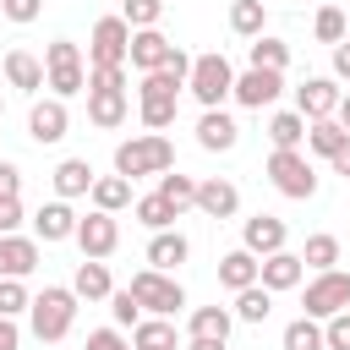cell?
I'll return each instance as SVG.
<instances>
[{
	"mask_svg": "<svg viewBox=\"0 0 350 350\" xmlns=\"http://www.w3.org/2000/svg\"><path fill=\"white\" fill-rule=\"evenodd\" d=\"M27 323H33V339L38 345H60L77 323V290L71 284H44L27 306Z\"/></svg>",
	"mask_w": 350,
	"mask_h": 350,
	"instance_id": "6da1fadb",
	"label": "cell"
},
{
	"mask_svg": "<svg viewBox=\"0 0 350 350\" xmlns=\"http://www.w3.org/2000/svg\"><path fill=\"white\" fill-rule=\"evenodd\" d=\"M164 170H175V142L164 131H142V137H126L115 148V175H126V180L164 175Z\"/></svg>",
	"mask_w": 350,
	"mask_h": 350,
	"instance_id": "7a4b0ae2",
	"label": "cell"
},
{
	"mask_svg": "<svg viewBox=\"0 0 350 350\" xmlns=\"http://www.w3.org/2000/svg\"><path fill=\"white\" fill-rule=\"evenodd\" d=\"M191 98L202 109H224V98H235V66L213 49V55H191V77H186Z\"/></svg>",
	"mask_w": 350,
	"mask_h": 350,
	"instance_id": "3957f363",
	"label": "cell"
},
{
	"mask_svg": "<svg viewBox=\"0 0 350 350\" xmlns=\"http://www.w3.org/2000/svg\"><path fill=\"white\" fill-rule=\"evenodd\" d=\"M268 180H273V191L290 197V202L317 197V170H312V159H306L301 148H273V153H268Z\"/></svg>",
	"mask_w": 350,
	"mask_h": 350,
	"instance_id": "277c9868",
	"label": "cell"
},
{
	"mask_svg": "<svg viewBox=\"0 0 350 350\" xmlns=\"http://www.w3.org/2000/svg\"><path fill=\"white\" fill-rule=\"evenodd\" d=\"M44 71H49V98L88 93V66H82V49L71 38H49L44 44Z\"/></svg>",
	"mask_w": 350,
	"mask_h": 350,
	"instance_id": "5b68a950",
	"label": "cell"
},
{
	"mask_svg": "<svg viewBox=\"0 0 350 350\" xmlns=\"http://www.w3.org/2000/svg\"><path fill=\"white\" fill-rule=\"evenodd\" d=\"M126 290L142 301V312H148V317H175V312L186 306V290H180V279H175V273H159V268H137Z\"/></svg>",
	"mask_w": 350,
	"mask_h": 350,
	"instance_id": "8992f818",
	"label": "cell"
},
{
	"mask_svg": "<svg viewBox=\"0 0 350 350\" xmlns=\"http://www.w3.org/2000/svg\"><path fill=\"white\" fill-rule=\"evenodd\" d=\"M306 317H317V323H328V317H339V312H350V273L345 268H328V273H312V284H306Z\"/></svg>",
	"mask_w": 350,
	"mask_h": 350,
	"instance_id": "52a82bcc",
	"label": "cell"
},
{
	"mask_svg": "<svg viewBox=\"0 0 350 350\" xmlns=\"http://www.w3.org/2000/svg\"><path fill=\"white\" fill-rule=\"evenodd\" d=\"M131 55V22L126 16H98L88 33V66H126Z\"/></svg>",
	"mask_w": 350,
	"mask_h": 350,
	"instance_id": "ba28073f",
	"label": "cell"
},
{
	"mask_svg": "<svg viewBox=\"0 0 350 350\" xmlns=\"http://www.w3.org/2000/svg\"><path fill=\"white\" fill-rule=\"evenodd\" d=\"M77 246H82V257H93V262H104L115 246H120V219L115 213H88L82 224H77Z\"/></svg>",
	"mask_w": 350,
	"mask_h": 350,
	"instance_id": "9c48e42d",
	"label": "cell"
},
{
	"mask_svg": "<svg viewBox=\"0 0 350 350\" xmlns=\"http://www.w3.org/2000/svg\"><path fill=\"white\" fill-rule=\"evenodd\" d=\"M284 241H290V224H284L279 213H252V219L241 224V246H246L252 257H273V252H284Z\"/></svg>",
	"mask_w": 350,
	"mask_h": 350,
	"instance_id": "30bf717a",
	"label": "cell"
},
{
	"mask_svg": "<svg viewBox=\"0 0 350 350\" xmlns=\"http://www.w3.org/2000/svg\"><path fill=\"white\" fill-rule=\"evenodd\" d=\"M66 131H71V109H66V98H38V104L27 109V137H33L38 148L60 142Z\"/></svg>",
	"mask_w": 350,
	"mask_h": 350,
	"instance_id": "8fae6325",
	"label": "cell"
},
{
	"mask_svg": "<svg viewBox=\"0 0 350 350\" xmlns=\"http://www.w3.org/2000/svg\"><path fill=\"white\" fill-rule=\"evenodd\" d=\"M170 60H175V44H170L159 27L131 33V55H126V66H131V71H142V77H148V71H164Z\"/></svg>",
	"mask_w": 350,
	"mask_h": 350,
	"instance_id": "7c38bea8",
	"label": "cell"
},
{
	"mask_svg": "<svg viewBox=\"0 0 350 350\" xmlns=\"http://www.w3.org/2000/svg\"><path fill=\"white\" fill-rule=\"evenodd\" d=\"M284 93V71H257V66H246L241 77H235V104L241 109H262V104H273Z\"/></svg>",
	"mask_w": 350,
	"mask_h": 350,
	"instance_id": "4fadbf2b",
	"label": "cell"
},
{
	"mask_svg": "<svg viewBox=\"0 0 350 350\" xmlns=\"http://www.w3.org/2000/svg\"><path fill=\"white\" fill-rule=\"evenodd\" d=\"M339 98H345V93H339L334 77H306V82L295 88V109H301L306 120H328V115L339 109Z\"/></svg>",
	"mask_w": 350,
	"mask_h": 350,
	"instance_id": "5bb4252c",
	"label": "cell"
},
{
	"mask_svg": "<svg viewBox=\"0 0 350 350\" xmlns=\"http://www.w3.org/2000/svg\"><path fill=\"white\" fill-rule=\"evenodd\" d=\"M77 213H71V202H44L38 213H33V241H77Z\"/></svg>",
	"mask_w": 350,
	"mask_h": 350,
	"instance_id": "9a60e30c",
	"label": "cell"
},
{
	"mask_svg": "<svg viewBox=\"0 0 350 350\" xmlns=\"http://www.w3.org/2000/svg\"><path fill=\"white\" fill-rule=\"evenodd\" d=\"M219 284L224 290H252V284H262V257H252L246 246H235V252H224L219 257Z\"/></svg>",
	"mask_w": 350,
	"mask_h": 350,
	"instance_id": "2e32d148",
	"label": "cell"
},
{
	"mask_svg": "<svg viewBox=\"0 0 350 350\" xmlns=\"http://www.w3.org/2000/svg\"><path fill=\"white\" fill-rule=\"evenodd\" d=\"M235 142H241L235 115H224V109H202V120H197V148H208V153H230Z\"/></svg>",
	"mask_w": 350,
	"mask_h": 350,
	"instance_id": "e0dca14e",
	"label": "cell"
},
{
	"mask_svg": "<svg viewBox=\"0 0 350 350\" xmlns=\"http://www.w3.org/2000/svg\"><path fill=\"white\" fill-rule=\"evenodd\" d=\"M197 208H202L208 219H235V213H241V191H235V180H219V175L197 180Z\"/></svg>",
	"mask_w": 350,
	"mask_h": 350,
	"instance_id": "ac0fdd59",
	"label": "cell"
},
{
	"mask_svg": "<svg viewBox=\"0 0 350 350\" xmlns=\"http://www.w3.org/2000/svg\"><path fill=\"white\" fill-rule=\"evenodd\" d=\"M38 268V241L33 235H0V279H27Z\"/></svg>",
	"mask_w": 350,
	"mask_h": 350,
	"instance_id": "d6986e66",
	"label": "cell"
},
{
	"mask_svg": "<svg viewBox=\"0 0 350 350\" xmlns=\"http://www.w3.org/2000/svg\"><path fill=\"white\" fill-rule=\"evenodd\" d=\"M5 82H11L16 93H38V88H49V71H44V60H38V55L11 49V55H5Z\"/></svg>",
	"mask_w": 350,
	"mask_h": 350,
	"instance_id": "ffe728a7",
	"label": "cell"
},
{
	"mask_svg": "<svg viewBox=\"0 0 350 350\" xmlns=\"http://www.w3.org/2000/svg\"><path fill=\"white\" fill-rule=\"evenodd\" d=\"M186 257H191V241H186L180 230H159V235L148 241V268H159V273H175Z\"/></svg>",
	"mask_w": 350,
	"mask_h": 350,
	"instance_id": "44dd1931",
	"label": "cell"
},
{
	"mask_svg": "<svg viewBox=\"0 0 350 350\" xmlns=\"http://www.w3.org/2000/svg\"><path fill=\"white\" fill-rule=\"evenodd\" d=\"M71 290H77V301H109V295H115L109 262H93V257H82V262H77V273H71Z\"/></svg>",
	"mask_w": 350,
	"mask_h": 350,
	"instance_id": "7402d4cb",
	"label": "cell"
},
{
	"mask_svg": "<svg viewBox=\"0 0 350 350\" xmlns=\"http://www.w3.org/2000/svg\"><path fill=\"white\" fill-rule=\"evenodd\" d=\"M93 180H98V175H93V164H88V159H60V164H55V197H60V202L88 197V191H93Z\"/></svg>",
	"mask_w": 350,
	"mask_h": 350,
	"instance_id": "603a6c76",
	"label": "cell"
},
{
	"mask_svg": "<svg viewBox=\"0 0 350 350\" xmlns=\"http://www.w3.org/2000/svg\"><path fill=\"white\" fill-rule=\"evenodd\" d=\"M306 279V262H301V252H273V257H262V284L279 295V290H295Z\"/></svg>",
	"mask_w": 350,
	"mask_h": 350,
	"instance_id": "cb8c5ba5",
	"label": "cell"
},
{
	"mask_svg": "<svg viewBox=\"0 0 350 350\" xmlns=\"http://www.w3.org/2000/svg\"><path fill=\"white\" fill-rule=\"evenodd\" d=\"M306 148H312L317 159H328V164H334V159L350 148V131H345L334 115H328V120H306Z\"/></svg>",
	"mask_w": 350,
	"mask_h": 350,
	"instance_id": "d4e9b609",
	"label": "cell"
},
{
	"mask_svg": "<svg viewBox=\"0 0 350 350\" xmlns=\"http://www.w3.org/2000/svg\"><path fill=\"white\" fill-rule=\"evenodd\" d=\"M131 350H180V328L170 317H142L131 328Z\"/></svg>",
	"mask_w": 350,
	"mask_h": 350,
	"instance_id": "484cf974",
	"label": "cell"
},
{
	"mask_svg": "<svg viewBox=\"0 0 350 350\" xmlns=\"http://www.w3.org/2000/svg\"><path fill=\"white\" fill-rule=\"evenodd\" d=\"M126 115H131V98H126V93H88V120H93L98 131L126 126Z\"/></svg>",
	"mask_w": 350,
	"mask_h": 350,
	"instance_id": "4316f807",
	"label": "cell"
},
{
	"mask_svg": "<svg viewBox=\"0 0 350 350\" xmlns=\"http://www.w3.org/2000/svg\"><path fill=\"white\" fill-rule=\"evenodd\" d=\"M88 197H93V208H98V213H120V208H131V202H137L126 175H98Z\"/></svg>",
	"mask_w": 350,
	"mask_h": 350,
	"instance_id": "83f0119b",
	"label": "cell"
},
{
	"mask_svg": "<svg viewBox=\"0 0 350 350\" xmlns=\"http://www.w3.org/2000/svg\"><path fill=\"white\" fill-rule=\"evenodd\" d=\"M230 328H235V312L230 306H197L191 323H186L191 339H230Z\"/></svg>",
	"mask_w": 350,
	"mask_h": 350,
	"instance_id": "f1b7e54d",
	"label": "cell"
},
{
	"mask_svg": "<svg viewBox=\"0 0 350 350\" xmlns=\"http://www.w3.org/2000/svg\"><path fill=\"white\" fill-rule=\"evenodd\" d=\"M246 60H252L257 71H284V66H290V44L262 33V38H252V44H246Z\"/></svg>",
	"mask_w": 350,
	"mask_h": 350,
	"instance_id": "f546056e",
	"label": "cell"
},
{
	"mask_svg": "<svg viewBox=\"0 0 350 350\" xmlns=\"http://www.w3.org/2000/svg\"><path fill=\"white\" fill-rule=\"evenodd\" d=\"M268 142H273V148H301V142H306V115H301V109H279V115L268 120Z\"/></svg>",
	"mask_w": 350,
	"mask_h": 350,
	"instance_id": "4dcf8cb0",
	"label": "cell"
},
{
	"mask_svg": "<svg viewBox=\"0 0 350 350\" xmlns=\"http://www.w3.org/2000/svg\"><path fill=\"white\" fill-rule=\"evenodd\" d=\"M131 213H137V224H148L153 235H159V230H170V224L180 219V208H175V202H164L159 191H153V197H137V202H131Z\"/></svg>",
	"mask_w": 350,
	"mask_h": 350,
	"instance_id": "1f68e13d",
	"label": "cell"
},
{
	"mask_svg": "<svg viewBox=\"0 0 350 350\" xmlns=\"http://www.w3.org/2000/svg\"><path fill=\"white\" fill-rule=\"evenodd\" d=\"M262 27H268V5H262V0H235V5H230V33L262 38Z\"/></svg>",
	"mask_w": 350,
	"mask_h": 350,
	"instance_id": "d6a6232c",
	"label": "cell"
},
{
	"mask_svg": "<svg viewBox=\"0 0 350 350\" xmlns=\"http://www.w3.org/2000/svg\"><path fill=\"white\" fill-rule=\"evenodd\" d=\"M230 312H235L241 323H268V312H273V290H268V284H252V290L235 295Z\"/></svg>",
	"mask_w": 350,
	"mask_h": 350,
	"instance_id": "836d02e7",
	"label": "cell"
},
{
	"mask_svg": "<svg viewBox=\"0 0 350 350\" xmlns=\"http://www.w3.org/2000/svg\"><path fill=\"white\" fill-rule=\"evenodd\" d=\"M159 197H164V202H175V208L186 213V208H197V180H191V175H180V170H164V175H159Z\"/></svg>",
	"mask_w": 350,
	"mask_h": 350,
	"instance_id": "e575fe53",
	"label": "cell"
},
{
	"mask_svg": "<svg viewBox=\"0 0 350 350\" xmlns=\"http://www.w3.org/2000/svg\"><path fill=\"white\" fill-rule=\"evenodd\" d=\"M301 262H306L312 273H328V268H339V235H306V252H301Z\"/></svg>",
	"mask_w": 350,
	"mask_h": 350,
	"instance_id": "d590c367",
	"label": "cell"
},
{
	"mask_svg": "<svg viewBox=\"0 0 350 350\" xmlns=\"http://www.w3.org/2000/svg\"><path fill=\"white\" fill-rule=\"evenodd\" d=\"M284 350H328L323 323H317V317H295V323L284 328Z\"/></svg>",
	"mask_w": 350,
	"mask_h": 350,
	"instance_id": "8d00e7d4",
	"label": "cell"
},
{
	"mask_svg": "<svg viewBox=\"0 0 350 350\" xmlns=\"http://www.w3.org/2000/svg\"><path fill=\"white\" fill-rule=\"evenodd\" d=\"M312 33H317V44H328V49H334V44H345L350 16H345L339 5H323V11H317V22H312Z\"/></svg>",
	"mask_w": 350,
	"mask_h": 350,
	"instance_id": "74e56055",
	"label": "cell"
},
{
	"mask_svg": "<svg viewBox=\"0 0 350 350\" xmlns=\"http://www.w3.org/2000/svg\"><path fill=\"white\" fill-rule=\"evenodd\" d=\"M109 317H115V328H137L148 312H142V301H137L131 290H115V295H109Z\"/></svg>",
	"mask_w": 350,
	"mask_h": 350,
	"instance_id": "f35d334b",
	"label": "cell"
},
{
	"mask_svg": "<svg viewBox=\"0 0 350 350\" xmlns=\"http://www.w3.org/2000/svg\"><path fill=\"white\" fill-rule=\"evenodd\" d=\"M120 16L131 22V33H142V27H159V16H164V0H126V5H120Z\"/></svg>",
	"mask_w": 350,
	"mask_h": 350,
	"instance_id": "ab89813d",
	"label": "cell"
},
{
	"mask_svg": "<svg viewBox=\"0 0 350 350\" xmlns=\"http://www.w3.org/2000/svg\"><path fill=\"white\" fill-rule=\"evenodd\" d=\"M88 93H126V66H88Z\"/></svg>",
	"mask_w": 350,
	"mask_h": 350,
	"instance_id": "60d3db41",
	"label": "cell"
},
{
	"mask_svg": "<svg viewBox=\"0 0 350 350\" xmlns=\"http://www.w3.org/2000/svg\"><path fill=\"white\" fill-rule=\"evenodd\" d=\"M27 306H33L27 284H22V279H0V317H22Z\"/></svg>",
	"mask_w": 350,
	"mask_h": 350,
	"instance_id": "b9f144b4",
	"label": "cell"
},
{
	"mask_svg": "<svg viewBox=\"0 0 350 350\" xmlns=\"http://www.w3.org/2000/svg\"><path fill=\"white\" fill-rule=\"evenodd\" d=\"M0 11L16 22V27H27V22H38V11H44V0H0Z\"/></svg>",
	"mask_w": 350,
	"mask_h": 350,
	"instance_id": "7bdbcfd3",
	"label": "cell"
},
{
	"mask_svg": "<svg viewBox=\"0 0 350 350\" xmlns=\"http://www.w3.org/2000/svg\"><path fill=\"white\" fill-rule=\"evenodd\" d=\"M323 339H328V350H350V312L328 317V323H323Z\"/></svg>",
	"mask_w": 350,
	"mask_h": 350,
	"instance_id": "ee69618b",
	"label": "cell"
},
{
	"mask_svg": "<svg viewBox=\"0 0 350 350\" xmlns=\"http://www.w3.org/2000/svg\"><path fill=\"white\" fill-rule=\"evenodd\" d=\"M88 350H131V339L120 328H93L88 334Z\"/></svg>",
	"mask_w": 350,
	"mask_h": 350,
	"instance_id": "f6af8a7d",
	"label": "cell"
},
{
	"mask_svg": "<svg viewBox=\"0 0 350 350\" xmlns=\"http://www.w3.org/2000/svg\"><path fill=\"white\" fill-rule=\"evenodd\" d=\"M22 224V197H0V235H16Z\"/></svg>",
	"mask_w": 350,
	"mask_h": 350,
	"instance_id": "bcb514c9",
	"label": "cell"
},
{
	"mask_svg": "<svg viewBox=\"0 0 350 350\" xmlns=\"http://www.w3.org/2000/svg\"><path fill=\"white\" fill-rule=\"evenodd\" d=\"M0 197H22V170L11 159H0Z\"/></svg>",
	"mask_w": 350,
	"mask_h": 350,
	"instance_id": "7dc6e473",
	"label": "cell"
},
{
	"mask_svg": "<svg viewBox=\"0 0 350 350\" xmlns=\"http://www.w3.org/2000/svg\"><path fill=\"white\" fill-rule=\"evenodd\" d=\"M334 77H339V82H350V38H345V44H334Z\"/></svg>",
	"mask_w": 350,
	"mask_h": 350,
	"instance_id": "c3c4849f",
	"label": "cell"
},
{
	"mask_svg": "<svg viewBox=\"0 0 350 350\" xmlns=\"http://www.w3.org/2000/svg\"><path fill=\"white\" fill-rule=\"evenodd\" d=\"M22 345V328H16V317H0V350H16Z\"/></svg>",
	"mask_w": 350,
	"mask_h": 350,
	"instance_id": "681fc988",
	"label": "cell"
},
{
	"mask_svg": "<svg viewBox=\"0 0 350 350\" xmlns=\"http://www.w3.org/2000/svg\"><path fill=\"white\" fill-rule=\"evenodd\" d=\"M186 350H230V339H191Z\"/></svg>",
	"mask_w": 350,
	"mask_h": 350,
	"instance_id": "f907efd6",
	"label": "cell"
},
{
	"mask_svg": "<svg viewBox=\"0 0 350 350\" xmlns=\"http://www.w3.org/2000/svg\"><path fill=\"white\" fill-rule=\"evenodd\" d=\"M334 120H339V126H345V131H350V93H345V98H339V109H334Z\"/></svg>",
	"mask_w": 350,
	"mask_h": 350,
	"instance_id": "816d5d0a",
	"label": "cell"
},
{
	"mask_svg": "<svg viewBox=\"0 0 350 350\" xmlns=\"http://www.w3.org/2000/svg\"><path fill=\"white\" fill-rule=\"evenodd\" d=\"M334 170H339V175H345V180H350V148H345V153H339V159H334Z\"/></svg>",
	"mask_w": 350,
	"mask_h": 350,
	"instance_id": "f5cc1de1",
	"label": "cell"
},
{
	"mask_svg": "<svg viewBox=\"0 0 350 350\" xmlns=\"http://www.w3.org/2000/svg\"><path fill=\"white\" fill-rule=\"evenodd\" d=\"M0 115H5V98H0Z\"/></svg>",
	"mask_w": 350,
	"mask_h": 350,
	"instance_id": "db71d44e",
	"label": "cell"
}]
</instances>
